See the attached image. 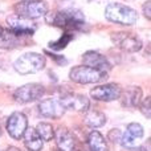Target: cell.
<instances>
[{
  "instance_id": "obj_27",
  "label": "cell",
  "mask_w": 151,
  "mask_h": 151,
  "mask_svg": "<svg viewBox=\"0 0 151 151\" xmlns=\"http://www.w3.org/2000/svg\"><path fill=\"white\" fill-rule=\"evenodd\" d=\"M142 9H143V15L147 17V20H150L151 19V1L150 0H147L146 3L143 4V7H142Z\"/></svg>"
},
{
  "instance_id": "obj_26",
  "label": "cell",
  "mask_w": 151,
  "mask_h": 151,
  "mask_svg": "<svg viewBox=\"0 0 151 151\" xmlns=\"http://www.w3.org/2000/svg\"><path fill=\"white\" fill-rule=\"evenodd\" d=\"M58 5L63 7V9H69V8H73V3L74 0H56Z\"/></svg>"
},
{
  "instance_id": "obj_7",
  "label": "cell",
  "mask_w": 151,
  "mask_h": 151,
  "mask_svg": "<svg viewBox=\"0 0 151 151\" xmlns=\"http://www.w3.org/2000/svg\"><path fill=\"white\" fill-rule=\"evenodd\" d=\"M7 24L8 29L13 33H16L17 36L25 37V36H32L36 31V24L31 20V19L23 17L19 15H12L9 17H7Z\"/></svg>"
},
{
  "instance_id": "obj_22",
  "label": "cell",
  "mask_w": 151,
  "mask_h": 151,
  "mask_svg": "<svg viewBox=\"0 0 151 151\" xmlns=\"http://www.w3.org/2000/svg\"><path fill=\"white\" fill-rule=\"evenodd\" d=\"M126 133H129L137 139H141L143 137V127H142V125H139L137 122H131L126 127Z\"/></svg>"
},
{
  "instance_id": "obj_4",
  "label": "cell",
  "mask_w": 151,
  "mask_h": 151,
  "mask_svg": "<svg viewBox=\"0 0 151 151\" xmlns=\"http://www.w3.org/2000/svg\"><path fill=\"white\" fill-rule=\"evenodd\" d=\"M69 78L73 82L86 85V83H97V82H101V81L106 80L107 73L99 72L93 68H89L86 65H78V66H73L70 69Z\"/></svg>"
},
{
  "instance_id": "obj_20",
  "label": "cell",
  "mask_w": 151,
  "mask_h": 151,
  "mask_svg": "<svg viewBox=\"0 0 151 151\" xmlns=\"http://www.w3.org/2000/svg\"><path fill=\"white\" fill-rule=\"evenodd\" d=\"M36 131L42 141H52V139L55 138V130H53L50 123L40 122L36 127Z\"/></svg>"
},
{
  "instance_id": "obj_13",
  "label": "cell",
  "mask_w": 151,
  "mask_h": 151,
  "mask_svg": "<svg viewBox=\"0 0 151 151\" xmlns=\"http://www.w3.org/2000/svg\"><path fill=\"white\" fill-rule=\"evenodd\" d=\"M61 104L64 105V107L69 110H76V111H88L90 107V101L89 98H86L82 94H73L69 93L65 94L60 98Z\"/></svg>"
},
{
  "instance_id": "obj_5",
  "label": "cell",
  "mask_w": 151,
  "mask_h": 151,
  "mask_svg": "<svg viewBox=\"0 0 151 151\" xmlns=\"http://www.w3.org/2000/svg\"><path fill=\"white\" fill-rule=\"evenodd\" d=\"M15 12L19 16L33 20L45 16L48 12V4L42 0H24L15 5Z\"/></svg>"
},
{
  "instance_id": "obj_18",
  "label": "cell",
  "mask_w": 151,
  "mask_h": 151,
  "mask_svg": "<svg viewBox=\"0 0 151 151\" xmlns=\"http://www.w3.org/2000/svg\"><path fill=\"white\" fill-rule=\"evenodd\" d=\"M88 145L90 151H109L105 137L97 130H93L88 135Z\"/></svg>"
},
{
  "instance_id": "obj_23",
  "label": "cell",
  "mask_w": 151,
  "mask_h": 151,
  "mask_svg": "<svg viewBox=\"0 0 151 151\" xmlns=\"http://www.w3.org/2000/svg\"><path fill=\"white\" fill-rule=\"evenodd\" d=\"M139 139L134 138L133 135H130L129 133H123L122 135H121V139H119V143L122 145L123 147H126V149H134V147H137V143H138Z\"/></svg>"
},
{
  "instance_id": "obj_9",
  "label": "cell",
  "mask_w": 151,
  "mask_h": 151,
  "mask_svg": "<svg viewBox=\"0 0 151 151\" xmlns=\"http://www.w3.org/2000/svg\"><path fill=\"white\" fill-rule=\"evenodd\" d=\"M122 93V89L118 83H105V85L96 86L90 90L91 98H94L96 101H115L119 99V96Z\"/></svg>"
},
{
  "instance_id": "obj_19",
  "label": "cell",
  "mask_w": 151,
  "mask_h": 151,
  "mask_svg": "<svg viewBox=\"0 0 151 151\" xmlns=\"http://www.w3.org/2000/svg\"><path fill=\"white\" fill-rule=\"evenodd\" d=\"M83 123L90 127H101L106 123V115L99 110H88L83 115Z\"/></svg>"
},
{
  "instance_id": "obj_3",
  "label": "cell",
  "mask_w": 151,
  "mask_h": 151,
  "mask_svg": "<svg viewBox=\"0 0 151 151\" xmlns=\"http://www.w3.org/2000/svg\"><path fill=\"white\" fill-rule=\"evenodd\" d=\"M13 68L20 74H33L45 68V57L39 53L29 52L20 56L13 64Z\"/></svg>"
},
{
  "instance_id": "obj_8",
  "label": "cell",
  "mask_w": 151,
  "mask_h": 151,
  "mask_svg": "<svg viewBox=\"0 0 151 151\" xmlns=\"http://www.w3.org/2000/svg\"><path fill=\"white\" fill-rule=\"evenodd\" d=\"M111 41L117 47H119L122 50L129 53H135L142 49V41L138 36L133 33H126V32H117L113 33Z\"/></svg>"
},
{
  "instance_id": "obj_31",
  "label": "cell",
  "mask_w": 151,
  "mask_h": 151,
  "mask_svg": "<svg viewBox=\"0 0 151 151\" xmlns=\"http://www.w3.org/2000/svg\"><path fill=\"white\" fill-rule=\"evenodd\" d=\"M0 135H1V130H0Z\"/></svg>"
},
{
  "instance_id": "obj_14",
  "label": "cell",
  "mask_w": 151,
  "mask_h": 151,
  "mask_svg": "<svg viewBox=\"0 0 151 151\" xmlns=\"http://www.w3.org/2000/svg\"><path fill=\"white\" fill-rule=\"evenodd\" d=\"M55 138L60 151H74V147H76L74 137L68 129L60 127L55 133Z\"/></svg>"
},
{
  "instance_id": "obj_16",
  "label": "cell",
  "mask_w": 151,
  "mask_h": 151,
  "mask_svg": "<svg viewBox=\"0 0 151 151\" xmlns=\"http://www.w3.org/2000/svg\"><path fill=\"white\" fill-rule=\"evenodd\" d=\"M24 138V145L29 151H41L42 149V139L37 134L36 129L27 127L25 133L23 135Z\"/></svg>"
},
{
  "instance_id": "obj_10",
  "label": "cell",
  "mask_w": 151,
  "mask_h": 151,
  "mask_svg": "<svg viewBox=\"0 0 151 151\" xmlns=\"http://www.w3.org/2000/svg\"><path fill=\"white\" fill-rule=\"evenodd\" d=\"M27 127H28V119L23 113L16 111L9 115L7 121V131L13 139L23 138Z\"/></svg>"
},
{
  "instance_id": "obj_28",
  "label": "cell",
  "mask_w": 151,
  "mask_h": 151,
  "mask_svg": "<svg viewBox=\"0 0 151 151\" xmlns=\"http://www.w3.org/2000/svg\"><path fill=\"white\" fill-rule=\"evenodd\" d=\"M7 151H20V149H17V147H15V146H9L7 149Z\"/></svg>"
},
{
  "instance_id": "obj_6",
  "label": "cell",
  "mask_w": 151,
  "mask_h": 151,
  "mask_svg": "<svg viewBox=\"0 0 151 151\" xmlns=\"http://www.w3.org/2000/svg\"><path fill=\"white\" fill-rule=\"evenodd\" d=\"M44 94H45V88L41 83L32 82V83H25V85L16 89L15 93H13V98H15L16 102L28 104V102H33L42 98Z\"/></svg>"
},
{
  "instance_id": "obj_24",
  "label": "cell",
  "mask_w": 151,
  "mask_h": 151,
  "mask_svg": "<svg viewBox=\"0 0 151 151\" xmlns=\"http://www.w3.org/2000/svg\"><path fill=\"white\" fill-rule=\"evenodd\" d=\"M138 106H139V110L142 111V114L150 119L151 118V97H146L145 99H142Z\"/></svg>"
},
{
  "instance_id": "obj_2",
  "label": "cell",
  "mask_w": 151,
  "mask_h": 151,
  "mask_svg": "<svg viewBox=\"0 0 151 151\" xmlns=\"http://www.w3.org/2000/svg\"><path fill=\"white\" fill-rule=\"evenodd\" d=\"M105 17L119 25H133L138 21V13L131 7L121 3H110L105 8Z\"/></svg>"
},
{
  "instance_id": "obj_30",
  "label": "cell",
  "mask_w": 151,
  "mask_h": 151,
  "mask_svg": "<svg viewBox=\"0 0 151 151\" xmlns=\"http://www.w3.org/2000/svg\"><path fill=\"white\" fill-rule=\"evenodd\" d=\"M3 31H4V29H3V28H1V27H0V35H1V33H3Z\"/></svg>"
},
{
  "instance_id": "obj_17",
  "label": "cell",
  "mask_w": 151,
  "mask_h": 151,
  "mask_svg": "<svg viewBox=\"0 0 151 151\" xmlns=\"http://www.w3.org/2000/svg\"><path fill=\"white\" fill-rule=\"evenodd\" d=\"M21 44H24V37L17 36L9 29L3 31V33L0 35V48L1 49H13Z\"/></svg>"
},
{
  "instance_id": "obj_32",
  "label": "cell",
  "mask_w": 151,
  "mask_h": 151,
  "mask_svg": "<svg viewBox=\"0 0 151 151\" xmlns=\"http://www.w3.org/2000/svg\"><path fill=\"white\" fill-rule=\"evenodd\" d=\"M55 151H60V150H55Z\"/></svg>"
},
{
  "instance_id": "obj_25",
  "label": "cell",
  "mask_w": 151,
  "mask_h": 151,
  "mask_svg": "<svg viewBox=\"0 0 151 151\" xmlns=\"http://www.w3.org/2000/svg\"><path fill=\"white\" fill-rule=\"evenodd\" d=\"M121 131L118 130V129H113L109 133V139H111V142H119V139H121Z\"/></svg>"
},
{
  "instance_id": "obj_21",
  "label": "cell",
  "mask_w": 151,
  "mask_h": 151,
  "mask_svg": "<svg viewBox=\"0 0 151 151\" xmlns=\"http://www.w3.org/2000/svg\"><path fill=\"white\" fill-rule=\"evenodd\" d=\"M72 40H73V35H72L70 32H66V33H64L58 40L50 42L49 47L52 48L53 50H61V49H64V48H65L66 45L72 41Z\"/></svg>"
},
{
  "instance_id": "obj_1",
  "label": "cell",
  "mask_w": 151,
  "mask_h": 151,
  "mask_svg": "<svg viewBox=\"0 0 151 151\" xmlns=\"http://www.w3.org/2000/svg\"><path fill=\"white\" fill-rule=\"evenodd\" d=\"M45 21L49 25L60 27L66 31H77V29H82V27L85 25V16L80 9L69 8V9L47 12Z\"/></svg>"
},
{
  "instance_id": "obj_15",
  "label": "cell",
  "mask_w": 151,
  "mask_h": 151,
  "mask_svg": "<svg viewBox=\"0 0 151 151\" xmlns=\"http://www.w3.org/2000/svg\"><path fill=\"white\" fill-rule=\"evenodd\" d=\"M119 99L123 106L126 107H137L142 101V90L138 86H131L126 91H122Z\"/></svg>"
},
{
  "instance_id": "obj_12",
  "label": "cell",
  "mask_w": 151,
  "mask_h": 151,
  "mask_svg": "<svg viewBox=\"0 0 151 151\" xmlns=\"http://www.w3.org/2000/svg\"><path fill=\"white\" fill-rule=\"evenodd\" d=\"M82 61H83V65L97 69L99 72H104V73H107V70H110V68H111L107 58L104 55H101V53L96 52V50L85 52L82 56Z\"/></svg>"
},
{
  "instance_id": "obj_11",
  "label": "cell",
  "mask_w": 151,
  "mask_h": 151,
  "mask_svg": "<svg viewBox=\"0 0 151 151\" xmlns=\"http://www.w3.org/2000/svg\"><path fill=\"white\" fill-rule=\"evenodd\" d=\"M39 111H40V114L47 118L58 119V118H61L64 115L65 107L61 104L60 99L48 98V99H42L39 104Z\"/></svg>"
},
{
  "instance_id": "obj_29",
  "label": "cell",
  "mask_w": 151,
  "mask_h": 151,
  "mask_svg": "<svg viewBox=\"0 0 151 151\" xmlns=\"http://www.w3.org/2000/svg\"><path fill=\"white\" fill-rule=\"evenodd\" d=\"M131 151H146V149H143V147H134V149H131Z\"/></svg>"
}]
</instances>
